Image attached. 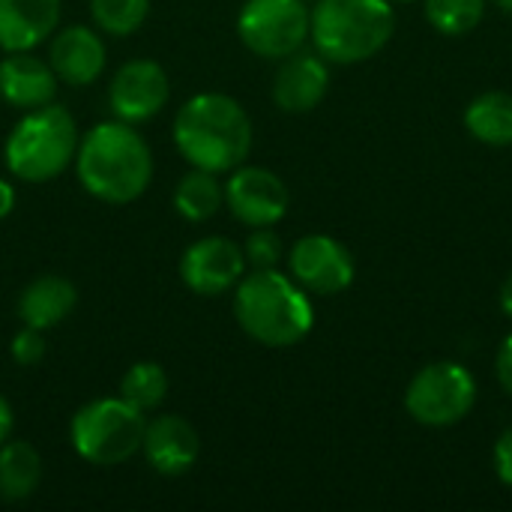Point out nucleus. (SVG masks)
<instances>
[{
	"label": "nucleus",
	"mask_w": 512,
	"mask_h": 512,
	"mask_svg": "<svg viewBox=\"0 0 512 512\" xmlns=\"http://www.w3.org/2000/svg\"><path fill=\"white\" fill-rule=\"evenodd\" d=\"M75 174L93 198L129 204L141 198L153 180V153L132 123L108 120L78 141Z\"/></svg>",
	"instance_id": "f257e3e1"
},
{
	"label": "nucleus",
	"mask_w": 512,
	"mask_h": 512,
	"mask_svg": "<svg viewBox=\"0 0 512 512\" xmlns=\"http://www.w3.org/2000/svg\"><path fill=\"white\" fill-rule=\"evenodd\" d=\"M174 147L192 168L231 174L252 150V120L228 93H198L174 114Z\"/></svg>",
	"instance_id": "f03ea898"
},
{
	"label": "nucleus",
	"mask_w": 512,
	"mask_h": 512,
	"mask_svg": "<svg viewBox=\"0 0 512 512\" xmlns=\"http://www.w3.org/2000/svg\"><path fill=\"white\" fill-rule=\"evenodd\" d=\"M234 318L240 330L267 348H291L312 333L309 294L276 267L243 273L234 285Z\"/></svg>",
	"instance_id": "7ed1b4c3"
},
{
	"label": "nucleus",
	"mask_w": 512,
	"mask_h": 512,
	"mask_svg": "<svg viewBox=\"0 0 512 512\" xmlns=\"http://www.w3.org/2000/svg\"><path fill=\"white\" fill-rule=\"evenodd\" d=\"M396 33L390 0H318L309 36L327 63H363Z\"/></svg>",
	"instance_id": "20e7f679"
},
{
	"label": "nucleus",
	"mask_w": 512,
	"mask_h": 512,
	"mask_svg": "<svg viewBox=\"0 0 512 512\" xmlns=\"http://www.w3.org/2000/svg\"><path fill=\"white\" fill-rule=\"evenodd\" d=\"M78 126L63 105H39L24 111L3 144L9 174L24 183H48L60 177L78 153Z\"/></svg>",
	"instance_id": "39448f33"
},
{
	"label": "nucleus",
	"mask_w": 512,
	"mask_h": 512,
	"mask_svg": "<svg viewBox=\"0 0 512 512\" xmlns=\"http://www.w3.org/2000/svg\"><path fill=\"white\" fill-rule=\"evenodd\" d=\"M144 429V411L129 405L123 396H102L75 411L69 441L84 462L108 468L141 453Z\"/></svg>",
	"instance_id": "423d86ee"
},
{
	"label": "nucleus",
	"mask_w": 512,
	"mask_h": 512,
	"mask_svg": "<svg viewBox=\"0 0 512 512\" xmlns=\"http://www.w3.org/2000/svg\"><path fill=\"white\" fill-rule=\"evenodd\" d=\"M474 402L477 381L462 363L453 360H441L420 369L405 390L408 414L429 429H447L462 423L471 414Z\"/></svg>",
	"instance_id": "0eeeda50"
},
{
	"label": "nucleus",
	"mask_w": 512,
	"mask_h": 512,
	"mask_svg": "<svg viewBox=\"0 0 512 512\" xmlns=\"http://www.w3.org/2000/svg\"><path fill=\"white\" fill-rule=\"evenodd\" d=\"M312 12L303 0H246L237 15L240 42L270 60H282L309 39Z\"/></svg>",
	"instance_id": "6e6552de"
},
{
	"label": "nucleus",
	"mask_w": 512,
	"mask_h": 512,
	"mask_svg": "<svg viewBox=\"0 0 512 512\" xmlns=\"http://www.w3.org/2000/svg\"><path fill=\"white\" fill-rule=\"evenodd\" d=\"M171 99V81L162 63L138 57L123 63L108 84V108L114 120L123 123H147L153 120Z\"/></svg>",
	"instance_id": "1a4fd4ad"
},
{
	"label": "nucleus",
	"mask_w": 512,
	"mask_h": 512,
	"mask_svg": "<svg viewBox=\"0 0 512 512\" xmlns=\"http://www.w3.org/2000/svg\"><path fill=\"white\" fill-rule=\"evenodd\" d=\"M291 279L318 297L342 294L354 282V258L336 237L327 234H306L288 252Z\"/></svg>",
	"instance_id": "9d476101"
},
{
	"label": "nucleus",
	"mask_w": 512,
	"mask_h": 512,
	"mask_svg": "<svg viewBox=\"0 0 512 512\" xmlns=\"http://www.w3.org/2000/svg\"><path fill=\"white\" fill-rule=\"evenodd\" d=\"M225 204L234 219L249 228L276 225L291 204L288 186L279 174L258 165H237L225 183Z\"/></svg>",
	"instance_id": "9b49d317"
},
{
	"label": "nucleus",
	"mask_w": 512,
	"mask_h": 512,
	"mask_svg": "<svg viewBox=\"0 0 512 512\" xmlns=\"http://www.w3.org/2000/svg\"><path fill=\"white\" fill-rule=\"evenodd\" d=\"M246 273L243 249L228 237H201L186 246L180 258V279L198 297H219L231 291Z\"/></svg>",
	"instance_id": "f8f14e48"
},
{
	"label": "nucleus",
	"mask_w": 512,
	"mask_h": 512,
	"mask_svg": "<svg viewBox=\"0 0 512 512\" xmlns=\"http://www.w3.org/2000/svg\"><path fill=\"white\" fill-rule=\"evenodd\" d=\"M150 468L162 477H180L186 474L201 453V441L195 426L180 414H162L147 423L144 444H141Z\"/></svg>",
	"instance_id": "ddd939ff"
},
{
	"label": "nucleus",
	"mask_w": 512,
	"mask_h": 512,
	"mask_svg": "<svg viewBox=\"0 0 512 512\" xmlns=\"http://www.w3.org/2000/svg\"><path fill=\"white\" fill-rule=\"evenodd\" d=\"M330 87L327 60L315 51H294L282 57V66L273 81V99L288 114H306L321 105Z\"/></svg>",
	"instance_id": "4468645a"
},
{
	"label": "nucleus",
	"mask_w": 512,
	"mask_h": 512,
	"mask_svg": "<svg viewBox=\"0 0 512 512\" xmlns=\"http://www.w3.org/2000/svg\"><path fill=\"white\" fill-rule=\"evenodd\" d=\"M48 63L57 81H66L72 87H87L105 69V42L93 27H84V24L63 27L51 39Z\"/></svg>",
	"instance_id": "2eb2a0df"
},
{
	"label": "nucleus",
	"mask_w": 512,
	"mask_h": 512,
	"mask_svg": "<svg viewBox=\"0 0 512 512\" xmlns=\"http://www.w3.org/2000/svg\"><path fill=\"white\" fill-rule=\"evenodd\" d=\"M57 75L48 60L30 51H6L0 60V99L12 108L30 111L54 102Z\"/></svg>",
	"instance_id": "dca6fc26"
},
{
	"label": "nucleus",
	"mask_w": 512,
	"mask_h": 512,
	"mask_svg": "<svg viewBox=\"0 0 512 512\" xmlns=\"http://www.w3.org/2000/svg\"><path fill=\"white\" fill-rule=\"evenodd\" d=\"M60 24V0H0V48L33 51Z\"/></svg>",
	"instance_id": "f3484780"
},
{
	"label": "nucleus",
	"mask_w": 512,
	"mask_h": 512,
	"mask_svg": "<svg viewBox=\"0 0 512 512\" xmlns=\"http://www.w3.org/2000/svg\"><path fill=\"white\" fill-rule=\"evenodd\" d=\"M75 303H78V288L66 276L45 273V276L33 279L21 291V297H18V318L27 327L54 330L60 321L69 318Z\"/></svg>",
	"instance_id": "a211bd4d"
},
{
	"label": "nucleus",
	"mask_w": 512,
	"mask_h": 512,
	"mask_svg": "<svg viewBox=\"0 0 512 512\" xmlns=\"http://www.w3.org/2000/svg\"><path fill=\"white\" fill-rule=\"evenodd\" d=\"M42 483V456L27 441L0 444V498L27 501Z\"/></svg>",
	"instance_id": "6ab92c4d"
},
{
	"label": "nucleus",
	"mask_w": 512,
	"mask_h": 512,
	"mask_svg": "<svg viewBox=\"0 0 512 512\" xmlns=\"http://www.w3.org/2000/svg\"><path fill=\"white\" fill-rule=\"evenodd\" d=\"M465 129L489 144V147H510L512 144V96L504 90H492L477 96L465 111Z\"/></svg>",
	"instance_id": "aec40b11"
},
{
	"label": "nucleus",
	"mask_w": 512,
	"mask_h": 512,
	"mask_svg": "<svg viewBox=\"0 0 512 512\" xmlns=\"http://www.w3.org/2000/svg\"><path fill=\"white\" fill-rule=\"evenodd\" d=\"M225 204V186L219 183V174L192 168L180 177L174 189V210L186 222H207L219 213Z\"/></svg>",
	"instance_id": "412c9836"
},
{
	"label": "nucleus",
	"mask_w": 512,
	"mask_h": 512,
	"mask_svg": "<svg viewBox=\"0 0 512 512\" xmlns=\"http://www.w3.org/2000/svg\"><path fill=\"white\" fill-rule=\"evenodd\" d=\"M120 396L135 405L138 411H153L165 402L168 396V375L159 363L153 360H141L135 366H129V372L120 381Z\"/></svg>",
	"instance_id": "4be33fe9"
},
{
	"label": "nucleus",
	"mask_w": 512,
	"mask_h": 512,
	"mask_svg": "<svg viewBox=\"0 0 512 512\" xmlns=\"http://www.w3.org/2000/svg\"><path fill=\"white\" fill-rule=\"evenodd\" d=\"M486 15V0H426L429 24L444 36L471 33Z\"/></svg>",
	"instance_id": "5701e85b"
},
{
	"label": "nucleus",
	"mask_w": 512,
	"mask_h": 512,
	"mask_svg": "<svg viewBox=\"0 0 512 512\" xmlns=\"http://www.w3.org/2000/svg\"><path fill=\"white\" fill-rule=\"evenodd\" d=\"M150 12V0H90V15L102 33L129 36L135 33Z\"/></svg>",
	"instance_id": "b1692460"
},
{
	"label": "nucleus",
	"mask_w": 512,
	"mask_h": 512,
	"mask_svg": "<svg viewBox=\"0 0 512 512\" xmlns=\"http://www.w3.org/2000/svg\"><path fill=\"white\" fill-rule=\"evenodd\" d=\"M243 255H246V264H252V270H270L282 258V240L270 225L252 228V234L243 246Z\"/></svg>",
	"instance_id": "393cba45"
},
{
	"label": "nucleus",
	"mask_w": 512,
	"mask_h": 512,
	"mask_svg": "<svg viewBox=\"0 0 512 512\" xmlns=\"http://www.w3.org/2000/svg\"><path fill=\"white\" fill-rule=\"evenodd\" d=\"M12 360L18 363V366H36V363H42V357H45V351H48V345H45V330H36V327H21L18 333H15V339H12Z\"/></svg>",
	"instance_id": "a878e982"
},
{
	"label": "nucleus",
	"mask_w": 512,
	"mask_h": 512,
	"mask_svg": "<svg viewBox=\"0 0 512 512\" xmlns=\"http://www.w3.org/2000/svg\"><path fill=\"white\" fill-rule=\"evenodd\" d=\"M495 471L504 486H512V426L495 444Z\"/></svg>",
	"instance_id": "bb28decb"
},
{
	"label": "nucleus",
	"mask_w": 512,
	"mask_h": 512,
	"mask_svg": "<svg viewBox=\"0 0 512 512\" xmlns=\"http://www.w3.org/2000/svg\"><path fill=\"white\" fill-rule=\"evenodd\" d=\"M498 381L512 396V333L504 339V345L498 351Z\"/></svg>",
	"instance_id": "cd10ccee"
},
{
	"label": "nucleus",
	"mask_w": 512,
	"mask_h": 512,
	"mask_svg": "<svg viewBox=\"0 0 512 512\" xmlns=\"http://www.w3.org/2000/svg\"><path fill=\"white\" fill-rule=\"evenodd\" d=\"M12 207H15V189L9 180L0 177V219H6L12 213Z\"/></svg>",
	"instance_id": "c85d7f7f"
},
{
	"label": "nucleus",
	"mask_w": 512,
	"mask_h": 512,
	"mask_svg": "<svg viewBox=\"0 0 512 512\" xmlns=\"http://www.w3.org/2000/svg\"><path fill=\"white\" fill-rule=\"evenodd\" d=\"M9 435H12V408H9V402L0 396V444H3Z\"/></svg>",
	"instance_id": "c756f323"
},
{
	"label": "nucleus",
	"mask_w": 512,
	"mask_h": 512,
	"mask_svg": "<svg viewBox=\"0 0 512 512\" xmlns=\"http://www.w3.org/2000/svg\"><path fill=\"white\" fill-rule=\"evenodd\" d=\"M501 309L512 318V273L507 276V282L501 285Z\"/></svg>",
	"instance_id": "7c9ffc66"
},
{
	"label": "nucleus",
	"mask_w": 512,
	"mask_h": 512,
	"mask_svg": "<svg viewBox=\"0 0 512 512\" xmlns=\"http://www.w3.org/2000/svg\"><path fill=\"white\" fill-rule=\"evenodd\" d=\"M495 6H498L501 12H507V15H512V0H495Z\"/></svg>",
	"instance_id": "2f4dec72"
},
{
	"label": "nucleus",
	"mask_w": 512,
	"mask_h": 512,
	"mask_svg": "<svg viewBox=\"0 0 512 512\" xmlns=\"http://www.w3.org/2000/svg\"><path fill=\"white\" fill-rule=\"evenodd\" d=\"M390 3H393V0H390ZM396 3H408V0H396Z\"/></svg>",
	"instance_id": "473e14b6"
}]
</instances>
